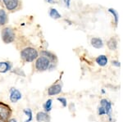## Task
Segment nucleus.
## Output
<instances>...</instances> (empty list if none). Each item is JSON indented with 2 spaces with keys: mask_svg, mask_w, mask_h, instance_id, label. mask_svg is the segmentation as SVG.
Segmentation results:
<instances>
[{
  "mask_svg": "<svg viewBox=\"0 0 123 122\" xmlns=\"http://www.w3.org/2000/svg\"><path fill=\"white\" fill-rule=\"evenodd\" d=\"M39 56V53L38 50L33 47H26L20 52V57H21V61L26 63L34 62L38 58Z\"/></svg>",
  "mask_w": 123,
  "mask_h": 122,
  "instance_id": "1",
  "label": "nucleus"
},
{
  "mask_svg": "<svg viewBox=\"0 0 123 122\" xmlns=\"http://www.w3.org/2000/svg\"><path fill=\"white\" fill-rule=\"evenodd\" d=\"M53 64L57 63H53L44 56H39L38 58L35 61V69L38 72H44L50 70Z\"/></svg>",
  "mask_w": 123,
  "mask_h": 122,
  "instance_id": "2",
  "label": "nucleus"
},
{
  "mask_svg": "<svg viewBox=\"0 0 123 122\" xmlns=\"http://www.w3.org/2000/svg\"><path fill=\"white\" fill-rule=\"evenodd\" d=\"M1 37L3 42L6 44H12L16 39L15 30L12 27H4L1 31Z\"/></svg>",
  "mask_w": 123,
  "mask_h": 122,
  "instance_id": "3",
  "label": "nucleus"
},
{
  "mask_svg": "<svg viewBox=\"0 0 123 122\" xmlns=\"http://www.w3.org/2000/svg\"><path fill=\"white\" fill-rule=\"evenodd\" d=\"M12 116V109L8 104L0 102V119L7 121Z\"/></svg>",
  "mask_w": 123,
  "mask_h": 122,
  "instance_id": "4",
  "label": "nucleus"
},
{
  "mask_svg": "<svg viewBox=\"0 0 123 122\" xmlns=\"http://www.w3.org/2000/svg\"><path fill=\"white\" fill-rule=\"evenodd\" d=\"M100 106H102L104 107V109L105 110V112L106 115L108 116V121L109 122H113L112 116V103L110 100L107 99V98H102L100 100Z\"/></svg>",
  "mask_w": 123,
  "mask_h": 122,
  "instance_id": "5",
  "label": "nucleus"
},
{
  "mask_svg": "<svg viewBox=\"0 0 123 122\" xmlns=\"http://www.w3.org/2000/svg\"><path fill=\"white\" fill-rule=\"evenodd\" d=\"M22 98V93L18 88L12 87L9 89V100L11 103H17Z\"/></svg>",
  "mask_w": 123,
  "mask_h": 122,
  "instance_id": "6",
  "label": "nucleus"
},
{
  "mask_svg": "<svg viewBox=\"0 0 123 122\" xmlns=\"http://www.w3.org/2000/svg\"><path fill=\"white\" fill-rule=\"evenodd\" d=\"M62 92V83H55L53 84L48 88L47 93L48 95L53 97V96H56L60 94Z\"/></svg>",
  "mask_w": 123,
  "mask_h": 122,
  "instance_id": "7",
  "label": "nucleus"
},
{
  "mask_svg": "<svg viewBox=\"0 0 123 122\" xmlns=\"http://www.w3.org/2000/svg\"><path fill=\"white\" fill-rule=\"evenodd\" d=\"M3 3L9 12L16 11L20 6V0H3Z\"/></svg>",
  "mask_w": 123,
  "mask_h": 122,
  "instance_id": "8",
  "label": "nucleus"
},
{
  "mask_svg": "<svg viewBox=\"0 0 123 122\" xmlns=\"http://www.w3.org/2000/svg\"><path fill=\"white\" fill-rule=\"evenodd\" d=\"M35 120L37 122H51V116L43 111H38L35 116Z\"/></svg>",
  "mask_w": 123,
  "mask_h": 122,
  "instance_id": "9",
  "label": "nucleus"
},
{
  "mask_svg": "<svg viewBox=\"0 0 123 122\" xmlns=\"http://www.w3.org/2000/svg\"><path fill=\"white\" fill-rule=\"evenodd\" d=\"M12 70V64L8 61L0 62V73L5 74Z\"/></svg>",
  "mask_w": 123,
  "mask_h": 122,
  "instance_id": "10",
  "label": "nucleus"
},
{
  "mask_svg": "<svg viewBox=\"0 0 123 122\" xmlns=\"http://www.w3.org/2000/svg\"><path fill=\"white\" fill-rule=\"evenodd\" d=\"M40 56H44L47 58H49L53 63H57V58L53 52H50L49 50H42L40 51V52H39Z\"/></svg>",
  "mask_w": 123,
  "mask_h": 122,
  "instance_id": "11",
  "label": "nucleus"
},
{
  "mask_svg": "<svg viewBox=\"0 0 123 122\" xmlns=\"http://www.w3.org/2000/svg\"><path fill=\"white\" fill-rule=\"evenodd\" d=\"M90 44L92 45V47H94V48H97V49L102 48L104 45L103 39L101 38H98V37H94V38L91 39Z\"/></svg>",
  "mask_w": 123,
  "mask_h": 122,
  "instance_id": "12",
  "label": "nucleus"
},
{
  "mask_svg": "<svg viewBox=\"0 0 123 122\" xmlns=\"http://www.w3.org/2000/svg\"><path fill=\"white\" fill-rule=\"evenodd\" d=\"M95 62H96L99 66L104 67V66H106L107 65H108V58L106 55H104V54L99 55V56H98L96 58H95Z\"/></svg>",
  "mask_w": 123,
  "mask_h": 122,
  "instance_id": "13",
  "label": "nucleus"
},
{
  "mask_svg": "<svg viewBox=\"0 0 123 122\" xmlns=\"http://www.w3.org/2000/svg\"><path fill=\"white\" fill-rule=\"evenodd\" d=\"M53 100L52 98H49L47 99L46 101L43 103V111L47 113H49L53 109Z\"/></svg>",
  "mask_w": 123,
  "mask_h": 122,
  "instance_id": "14",
  "label": "nucleus"
},
{
  "mask_svg": "<svg viewBox=\"0 0 123 122\" xmlns=\"http://www.w3.org/2000/svg\"><path fill=\"white\" fill-rule=\"evenodd\" d=\"M8 21L7 14L4 9H0V26H3Z\"/></svg>",
  "mask_w": 123,
  "mask_h": 122,
  "instance_id": "15",
  "label": "nucleus"
},
{
  "mask_svg": "<svg viewBox=\"0 0 123 122\" xmlns=\"http://www.w3.org/2000/svg\"><path fill=\"white\" fill-rule=\"evenodd\" d=\"M108 12L111 13V14L112 15V17H113L115 26H117L118 22H119V13H118V12L117 11L115 8H113V7H110V8H108Z\"/></svg>",
  "mask_w": 123,
  "mask_h": 122,
  "instance_id": "16",
  "label": "nucleus"
},
{
  "mask_svg": "<svg viewBox=\"0 0 123 122\" xmlns=\"http://www.w3.org/2000/svg\"><path fill=\"white\" fill-rule=\"evenodd\" d=\"M49 17H50L51 18L54 19V20L60 19L62 17V15L59 13V12L57 11L56 8H54V7H51V8L49 9Z\"/></svg>",
  "mask_w": 123,
  "mask_h": 122,
  "instance_id": "17",
  "label": "nucleus"
},
{
  "mask_svg": "<svg viewBox=\"0 0 123 122\" xmlns=\"http://www.w3.org/2000/svg\"><path fill=\"white\" fill-rule=\"evenodd\" d=\"M107 45L108 48L112 51H114L117 48V40L115 38H111L107 42Z\"/></svg>",
  "mask_w": 123,
  "mask_h": 122,
  "instance_id": "18",
  "label": "nucleus"
},
{
  "mask_svg": "<svg viewBox=\"0 0 123 122\" xmlns=\"http://www.w3.org/2000/svg\"><path fill=\"white\" fill-rule=\"evenodd\" d=\"M23 113L26 116L27 119L25 120V122H31L33 121L34 116H33V111L31 108H25L23 109Z\"/></svg>",
  "mask_w": 123,
  "mask_h": 122,
  "instance_id": "19",
  "label": "nucleus"
},
{
  "mask_svg": "<svg viewBox=\"0 0 123 122\" xmlns=\"http://www.w3.org/2000/svg\"><path fill=\"white\" fill-rule=\"evenodd\" d=\"M11 72H12V73H13V74H15L16 76H17L25 77V73L24 72V70H22V69H21V68H18V67L14 68V69H12V70H11Z\"/></svg>",
  "mask_w": 123,
  "mask_h": 122,
  "instance_id": "20",
  "label": "nucleus"
},
{
  "mask_svg": "<svg viewBox=\"0 0 123 122\" xmlns=\"http://www.w3.org/2000/svg\"><path fill=\"white\" fill-rule=\"evenodd\" d=\"M57 100L61 103V105L62 106V107H67V106H68L67 99L65 97H58V98H57Z\"/></svg>",
  "mask_w": 123,
  "mask_h": 122,
  "instance_id": "21",
  "label": "nucleus"
},
{
  "mask_svg": "<svg viewBox=\"0 0 123 122\" xmlns=\"http://www.w3.org/2000/svg\"><path fill=\"white\" fill-rule=\"evenodd\" d=\"M98 115L100 116H104L106 115V112H105V110L104 109V107H102V106H98Z\"/></svg>",
  "mask_w": 123,
  "mask_h": 122,
  "instance_id": "22",
  "label": "nucleus"
},
{
  "mask_svg": "<svg viewBox=\"0 0 123 122\" xmlns=\"http://www.w3.org/2000/svg\"><path fill=\"white\" fill-rule=\"evenodd\" d=\"M112 66H116V67H120V66H121L120 62H119V61H117V60L112 61Z\"/></svg>",
  "mask_w": 123,
  "mask_h": 122,
  "instance_id": "23",
  "label": "nucleus"
},
{
  "mask_svg": "<svg viewBox=\"0 0 123 122\" xmlns=\"http://www.w3.org/2000/svg\"><path fill=\"white\" fill-rule=\"evenodd\" d=\"M63 2L65 3V4L67 7H70V4H71V0H63Z\"/></svg>",
  "mask_w": 123,
  "mask_h": 122,
  "instance_id": "24",
  "label": "nucleus"
},
{
  "mask_svg": "<svg viewBox=\"0 0 123 122\" xmlns=\"http://www.w3.org/2000/svg\"><path fill=\"white\" fill-rule=\"evenodd\" d=\"M6 122H17V120L16 119V118H13V117H11L10 119L8 120Z\"/></svg>",
  "mask_w": 123,
  "mask_h": 122,
  "instance_id": "25",
  "label": "nucleus"
},
{
  "mask_svg": "<svg viewBox=\"0 0 123 122\" xmlns=\"http://www.w3.org/2000/svg\"><path fill=\"white\" fill-rule=\"evenodd\" d=\"M48 3H50V4H53L55 3V0H45Z\"/></svg>",
  "mask_w": 123,
  "mask_h": 122,
  "instance_id": "26",
  "label": "nucleus"
},
{
  "mask_svg": "<svg viewBox=\"0 0 123 122\" xmlns=\"http://www.w3.org/2000/svg\"><path fill=\"white\" fill-rule=\"evenodd\" d=\"M65 21H66V22H68V23H69V25H72V21H71L70 20L66 19V20H65Z\"/></svg>",
  "mask_w": 123,
  "mask_h": 122,
  "instance_id": "27",
  "label": "nucleus"
},
{
  "mask_svg": "<svg viewBox=\"0 0 123 122\" xmlns=\"http://www.w3.org/2000/svg\"><path fill=\"white\" fill-rule=\"evenodd\" d=\"M101 92H102V93H103V94H104L105 93H106V91L104 90V88H103V89L101 90Z\"/></svg>",
  "mask_w": 123,
  "mask_h": 122,
  "instance_id": "28",
  "label": "nucleus"
},
{
  "mask_svg": "<svg viewBox=\"0 0 123 122\" xmlns=\"http://www.w3.org/2000/svg\"><path fill=\"white\" fill-rule=\"evenodd\" d=\"M0 122H6V121H3V120L0 119Z\"/></svg>",
  "mask_w": 123,
  "mask_h": 122,
  "instance_id": "29",
  "label": "nucleus"
},
{
  "mask_svg": "<svg viewBox=\"0 0 123 122\" xmlns=\"http://www.w3.org/2000/svg\"><path fill=\"white\" fill-rule=\"evenodd\" d=\"M0 1H1V0H0Z\"/></svg>",
  "mask_w": 123,
  "mask_h": 122,
  "instance_id": "30",
  "label": "nucleus"
}]
</instances>
